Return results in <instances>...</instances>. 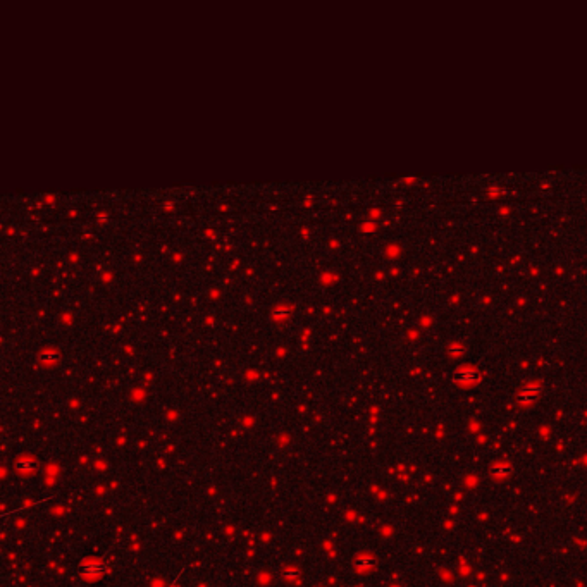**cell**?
Segmentation results:
<instances>
[{
	"label": "cell",
	"mask_w": 587,
	"mask_h": 587,
	"mask_svg": "<svg viewBox=\"0 0 587 587\" xmlns=\"http://www.w3.org/2000/svg\"><path fill=\"white\" fill-rule=\"evenodd\" d=\"M355 567H357L360 572H370V570L376 567V562H374V558H370V556H362V558H358L357 562H355Z\"/></svg>",
	"instance_id": "4"
},
{
	"label": "cell",
	"mask_w": 587,
	"mask_h": 587,
	"mask_svg": "<svg viewBox=\"0 0 587 587\" xmlns=\"http://www.w3.org/2000/svg\"><path fill=\"white\" fill-rule=\"evenodd\" d=\"M510 470H511V467H510V463L508 462H501V460H498V462H494L491 465V472L494 475H498V477H501V475H508L510 474Z\"/></svg>",
	"instance_id": "3"
},
{
	"label": "cell",
	"mask_w": 587,
	"mask_h": 587,
	"mask_svg": "<svg viewBox=\"0 0 587 587\" xmlns=\"http://www.w3.org/2000/svg\"><path fill=\"white\" fill-rule=\"evenodd\" d=\"M81 568H83L84 575L100 577V575H103V573H105L107 567H105V563L100 562V560H90V562H86L84 565H81Z\"/></svg>",
	"instance_id": "1"
},
{
	"label": "cell",
	"mask_w": 587,
	"mask_h": 587,
	"mask_svg": "<svg viewBox=\"0 0 587 587\" xmlns=\"http://www.w3.org/2000/svg\"><path fill=\"white\" fill-rule=\"evenodd\" d=\"M283 575H284V579H286V580H289V582H298V580H300V577H302V573H300L298 570L288 568V570H286V572H283Z\"/></svg>",
	"instance_id": "5"
},
{
	"label": "cell",
	"mask_w": 587,
	"mask_h": 587,
	"mask_svg": "<svg viewBox=\"0 0 587 587\" xmlns=\"http://www.w3.org/2000/svg\"><path fill=\"white\" fill-rule=\"evenodd\" d=\"M16 472L21 475H33L35 472L38 470V463L35 462L33 458H24V460H18L14 465Z\"/></svg>",
	"instance_id": "2"
}]
</instances>
